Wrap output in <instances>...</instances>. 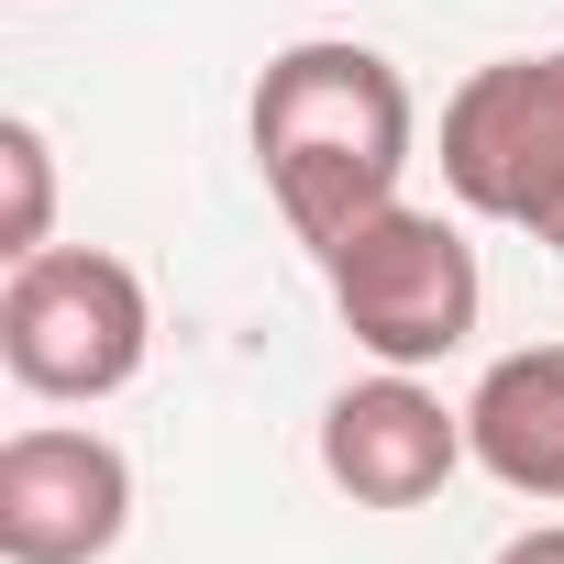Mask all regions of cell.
<instances>
[{
  "label": "cell",
  "mask_w": 564,
  "mask_h": 564,
  "mask_svg": "<svg viewBox=\"0 0 564 564\" xmlns=\"http://www.w3.org/2000/svg\"><path fill=\"white\" fill-rule=\"evenodd\" d=\"M443 188L564 254V45L498 56L443 100Z\"/></svg>",
  "instance_id": "cell-4"
},
{
  "label": "cell",
  "mask_w": 564,
  "mask_h": 564,
  "mask_svg": "<svg viewBox=\"0 0 564 564\" xmlns=\"http://www.w3.org/2000/svg\"><path fill=\"white\" fill-rule=\"evenodd\" d=\"M322 276H333V311H344V333L377 355V366H443V355H465L476 344V311H487V276H476V243L443 221V210H410V199H388L377 221H355L333 254H322Z\"/></svg>",
  "instance_id": "cell-3"
},
{
  "label": "cell",
  "mask_w": 564,
  "mask_h": 564,
  "mask_svg": "<svg viewBox=\"0 0 564 564\" xmlns=\"http://www.w3.org/2000/svg\"><path fill=\"white\" fill-rule=\"evenodd\" d=\"M465 443L509 498H553L564 509V344H520L476 377L465 399Z\"/></svg>",
  "instance_id": "cell-7"
},
{
  "label": "cell",
  "mask_w": 564,
  "mask_h": 564,
  "mask_svg": "<svg viewBox=\"0 0 564 564\" xmlns=\"http://www.w3.org/2000/svg\"><path fill=\"white\" fill-rule=\"evenodd\" d=\"M498 564H564V520H542V531H520V542H498Z\"/></svg>",
  "instance_id": "cell-9"
},
{
  "label": "cell",
  "mask_w": 564,
  "mask_h": 564,
  "mask_svg": "<svg viewBox=\"0 0 564 564\" xmlns=\"http://www.w3.org/2000/svg\"><path fill=\"white\" fill-rule=\"evenodd\" d=\"M465 454H476L465 443V410H443L410 366H377L366 388H344L322 410V476L355 509H421V498L454 487Z\"/></svg>",
  "instance_id": "cell-6"
},
{
  "label": "cell",
  "mask_w": 564,
  "mask_h": 564,
  "mask_svg": "<svg viewBox=\"0 0 564 564\" xmlns=\"http://www.w3.org/2000/svg\"><path fill=\"white\" fill-rule=\"evenodd\" d=\"M410 78L377 56V45H344V34H311L289 56H265L254 78V166L289 210V232L311 254H333L355 221H377L410 177Z\"/></svg>",
  "instance_id": "cell-1"
},
{
  "label": "cell",
  "mask_w": 564,
  "mask_h": 564,
  "mask_svg": "<svg viewBox=\"0 0 564 564\" xmlns=\"http://www.w3.org/2000/svg\"><path fill=\"white\" fill-rule=\"evenodd\" d=\"M0 177H12V221H0V243H12V265H23V254L56 243V155H45V133L23 111L0 122Z\"/></svg>",
  "instance_id": "cell-8"
},
{
  "label": "cell",
  "mask_w": 564,
  "mask_h": 564,
  "mask_svg": "<svg viewBox=\"0 0 564 564\" xmlns=\"http://www.w3.org/2000/svg\"><path fill=\"white\" fill-rule=\"evenodd\" d=\"M133 531V465L100 432L34 421L0 443V553L12 564H100Z\"/></svg>",
  "instance_id": "cell-5"
},
{
  "label": "cell",
  "mask_w": 564,
  "mask_h": 564,
  "mask_svg": "<svg viewBox=\"0 0 564 564\" xmlns=\"http://www.w3.org/2000/svg\"><path fill=\"white\" fill-rule=\"evenodd\" d=\"M144 344H155V300L100 243H45L0 289V366L34 399H122L144 377Z\"/></svg>",
  "instance_id": "cell-2"
}]
</instances>
